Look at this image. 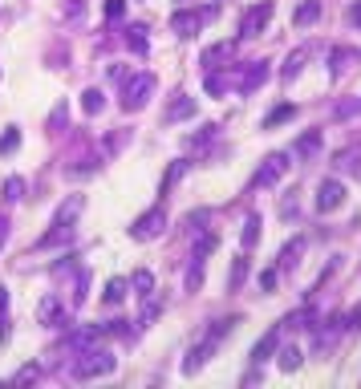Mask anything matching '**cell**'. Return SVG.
Instances as JSON below:
<instances>
[{"instance_id":"cell-1","label":"cell","mask_w":361,"mask_h":389,"mask_svg":"<svg viewBox=\"0 0 361 389\" xmlns=\"http://www.w3.org/2000/svg\"><path fill=\"white\" fill-rule=\"evenodd\" d=\"M114 353L110 349H85L78 361H73V377L78 381H90V377H110L114 373Z\"/></svg>"},{"instance_id":"cell-2","label":"cell","mask_w":361,"mask_h":389,"mask_svg":"<svg viewBox=\"0 0 361 389\" xmlns=\"http://www.w3.org/2000/svg\"><path fill=\"white\" fill-rule=\"evenodd\" d=\"M235 324H240V316H228V321H215V328L207 333V337H203V345H199V349H191V357L183 361V373H195V369H203V361H207V357L215 353V345H219V340L228 337V333L235 328Z\"/></svg>"},{"instance_id":"cell-3","label":"cell","mask_w":361,"mask_h":389,"mask_svg":"<svg viewBox=\"0 0 361 389\" xmlns=\"http://www.w3.org/2000/svg\"><path fill=\"white\" fill-rule=\"evenodd\" d=\"M150 94H154V73H134L122 85V110H142Z\"/></svg>"},{"instance_id":"cell-4","label":"cell","mask_w":361,"mask_h":389,"mask_svg":"<svg viewBox=\"0 0 361 389\" xmlns=\"http://www.w3.org/2000/svg\"><path fill=\"white\" fill-rule=\"evenodd\" d=\"M163 227H166V211L163 207H150L147 215H138V219L130 223V240H138V243L159 240V235H163Z\"/></svg>"},{"instance_id":"cell-5","label":"cell","mask_w":361,"mask_h":389,"mask_svg":"<svg viewBox=\"0 0 361 389\" xmlns=\"http://www.w3.org/2000/svg\"><path fill=\"white\" fill-rule=\"evenodd\" d=\"M219 13L215 4H207V8H199V13H191V8H183V13L171 16V32H179V37H191V32L203 29V20H212V16Z\"/></svg>"},{"instance_id":"cell-6","label":"cell","mask_w":361,"mask_h":389,"mask_svg":"<svg viewBox=\"0 0 361 389\" xmlns=\"http://www.w3.org/2000/svg\"><path fill=\"white\" fill-rule=\"evenodd\" d=\"M272 20V0H264V4H252L240 20V37H260V29Z\"/></svg>"},{"instance_id":"cell-7","label":"cell","mask_w":361,"mask_h":389,"mask_svg":"<svg viewBox=\"0 0 361 389\" xmlns=\"http://www.w3.org/2000/svg\"><path fill=\"white\" fill-rule=\"evenodd\" d=\"M284 171H288V159H284V154H268V159H264V166L256 171V178H252V183H256V187H276Z\"/></svg>"},{"instance_id":"cell-8","label":"cell","mask_w":361,"mask_h":389,"mask_svg":"<svg viewBox=\"0 0 361 389\" xmlns=\"http://www.w3.org/2000/svg\"><path fill=\"white\" fill-rule=\"evenodd\" d=\"M37 321H41V324H49V328H61V324H69L66 304H61V296H45V300L37 304Z\"/></svg>"},{"instance_id":"cell-9","label":"cell","mask_w":361,"mask_h":389,"mask_svg":"<svg viewBox=\"0 0 361 389\" xmlns=\"http://www.w3.org/2000/svg\"><path fill=\"white\" fill-rule=\"evenodd\" d=\"M345 203V187L341 183H337V178H325V183H321V187H317V211H337Z\"/></svg>"},{"instance_id":"cell-10","label":"cell","mask_w":361,"mask_h":389,"mask_svg":"<svg viewBox=\"0 0 361 389\" xmlns=\"http://www.w3.org/2000/svg\"><path fill=\"white\" fill-rule=\"evenodd\" d=\"M264 81H268V65H264V61H247L244 73H240V89H244V94H252V89H256V85H264Z\"/></svg>"},{"instance_id":"cell-11","label":"cell","mask_w":361,"mask_h":389,"mask_svg":"<svg viewBox=\"0 0 361 389\" xmlns=\"http://www.w3.org/2000/svg\"><path fill=\"white\" fill-rule=\"evenodd\" d=\"M276 340H280V328H272V333H264V340H256V349H252V365H264L268 357L276 353Z\"/></svg>"},{"instance_id":"cell-12","label":"cell","mask_w":361,"mask_h":389,"mask_svg":"<svg viewBox=\"0 0 361 389\" xmlns=\"http://www.w3.org/2000/svg\"><path fill=\"white\" fill-rule=\"evenodd\" d=\"M191 113H195V97L179 94L171 106H166V122H183V118H191Z\"/></svg>"},{"instance_id":"cell-13","label":"cell","mask_w":361,"mask_h":389,"mask_svg":"<svg viewBox=\"0 0 361 389\" xmlns=\"http://www.w3.org/2000/svg\"><path fill=\"white\" fill-rule=\"evenodd\" d=\"M228 57H231V45H228V41H219V45L203 49V57H199V61H203V69H215V65L228 61Z\"/></svg>"},{"instance_id":"cell-14","label":"cell","mask_w":361,"mask_h":389,"mask_svg":"<svg viewBox=\"0 0 361 389\" xmlns=\"http://www.w3.org/2000/svg\"><path fill=\"white\" fill-rule=\"evenodd\" d=\"M321 8H325L321 0H305V4L293 13V25H309V20H317V16H321Z\"/></svg>"},{"instance_id":"cell-15","label":"cell","mask_w":361,"mask_h":389,"mask_svg":"<svg viewBox=\"0 0 361 389\" xmlns=\"http://www.w3.org/2000/svg\"><path fill=\"white\" fill-rule=\"evenodd\" d=\"M345 61H361V53L357 49H333V78H341L345 69H349Z\"/></svg>"},{"instance_id":"cell-16","label":"cell","mask_w":361,"mask_h":389,"mask_svg":"<svg viewBox=\"0 0 361 389\" xmlns=\"http://www.w3.org/2000/svg\"><path fill=\"white\" fill-rule=\"evenodd\" d=\"M260 215H247V223H244V240H240V243H244V252H252V247H256V240H260Z\"/></svg>"},{"instance_id":"cell-17","label":"cell","mask_w":361,"mask_h":389,"mask_svg":"<svg viewBox=\"0 0 361 389\" xmlns=\"http://www.w3.org/2000/svg\"><path fill=\"white\" fill-rule=\"evenodd\" d=\"M317 146H321V130H309V134H305V138L293 146V154H296V159H305V154H312Z\"/></svg>"},{"instance_id":"cell-18","label":"cell","mask_w":361,"mask_h":389,"mask_svg":"<svg viewBox=\"0 0 361 389\" xmlns=\"http://www.w3.org/2000/svg\"><path fill=\"white\" fill-rule=\"evenodd\" d=\"M126 45H130L134 53H138V57H142V53H147V29H142V25L126 29Z\"/></svg>"},{"instance_id":"cell-19","label":"cell","mask_w":361,"mask_h":389,"mask_svg":"<svg viewBox=\"0 0 361 389\" xmlns=\"http://www.w3.org/2000/svg\"><path fill=\"white\" fill-rule=\"evenodd\" d=\"M288 118H296V106H276V110L264 118V130H272V126H280V122H288Z\"/></svg>"},{"instance_id":"cell-20","label":"cell","mask_w":361,"mask_h":389,"mask_svg":"<svg viewBox=\"0 0 361 389\" xmlns=\"http://www.w3.org/2000/svg\"><path fill=\"white\" fill-rule=\"evenodd\" d=\"M244 276H247V256H240L235 264H231V276H228V292H235L240 284H244Z\"/></svg>"},{"instance_id":"cell-21","label":"cell","mask_w":361,"mask_h":389,"mask_svg":"<svg viewBox=\"0 0 361 389\" xmlns=\"http://www.w3.org/2000/svg\"><path fill=\"white\" fill-rule=\"evenodd\" d=\"M82 106H85V113H102V106H106V94H102V89H85V94H82Z\"/></svg>"},{"instance_id":"cell-22","label":"cell","mask_w":361,"mask_h":389,"mask_svg":"<svg viewBox=\"0 0 361 389\" xmlns=\"http://www.w3.org/2000/svg\"><path fill=\"white\" fill-rule=\"evenodd\" d=\"M300 252H305V240H293V243H284V252H280V268H293Z\"/></svg>"},{"instance_id":"cell-23","label":"cell","mask_w":361,"mask_h":389,"mask_svg":"<svg viewBox=\"0 0 361 389\" xmlns=\"http://www.w3.org/2000/svg\"><path fill=\"white\" fill-rule=\"evenodd\" d=\"M280 369H284V373L300 369V349H296V345H288V349H280Z\"/></svg>"},{"instance_id":"cell-24","label":"cell","mask_w":361,"mask_h":389,"mask_svg":"<svg viewBox=\"0 0 361 389\" xmlns=\"http://www.w3.org/2000/svg\"><path fill=\"white\" fill-rule=\"evenodd\" d=\"M122 296H126V280H122V276H114V280L106 284V300H110V304H118Z\"/></svg>"},{"instance_id":"cell-25","label":"cell","mask_w":361,"mask_h":389,"mask_svg":"<svg viewBox=\"0 0 361 389\" xmlns=\"http://www.w3.org/2000/svg\"><path fill=\"white\" fill-rule=\"evenodd\" d=\"M305 57H309V53H305V49H296L293 57L284 61V78H296V73H300V65H305Z\"/></svg>"},{"instance_id":"cell-26","label":"cell","mask_w":361,"mask_h":389,"mask_svg":"<svg viewBox=\"0 0 361 389\" xmlns=\"http://www.w3.org/2000/svg\"><path fill=\"white\" fill-rule=\"evenodd\" d=\"M134 288H138V296H150V292H154V276H150V272H134Z\"/></svg>"},{"instance_id":"cell-27","label":"cell","mask_w":361,"mask_h":389,"mask_svg":"<svg viewBox=\"0 0 361 389\" xmlns=\"http://www.w3.org/2000/svg\"><path fill=\"white\" fill-rule=\"evenodd\" d=\"M37 377H41V369H37V365H20V369L13 373V381H17V385H25V381H37Z\"/></svg>"},{"instance_id":"cell-28","label":"cell","mask_w":361,"mask_h":389,"mask_svg":"<svg viewBox=\"0 0 361 389\" xmlns=\"http://www.w3.org/2000/svg\"><path fill=\"white\" fill-rule=\"evenodd\" d=\"M17 146H20V134H17V130H4V138H0V154H13Z\"/></svg>"},{"instance_id":"cell-29","label":"cell","mask_w":361,"mask_h":389,"mask_svg":"<svg viewBox=\"0 0 361 389\" xmlns=\"http://www.w3.org/2000/svg\"><path fill=\"white\" fill-rule=\"evenodd\" d=\"M20 191H25V183H20V178H8V183H4V199H8V203H17Z\"/></svg>"},{"instance_id":"cell-30","label":"cell","mask_w":361,"mask_h":389,"mask_svg":"<svg viewBox=\"0 0 361 389\" xmlns=\"http://www.w3.org/2000/svg\"><path fill=\"white\" fill-rule=\"evenodd\" d=\"M260 288H264V292H272V288H276V268L260 272Z\"/></svg>"},{"instance_id":"cell-31","label":"cell","mask_w":361,"mask_h":389,"mask_svg":"<svg viewBox=\"0 0 361 389\" xmlns=\"http://www.w3.org/2000/svg\"><path fill=\"white\" fill-rule=\"evenodd\" d=\"M122 13H126V4H122V0H110V4H106V16H110V20H118Z\"/></svg>"},{"instance_id":"cell-32","label":"cell","mask_w":361,"mask_h":389,"mask_svg":"<svg viewBox=\"0 0 361 389\" xmlns=\"http://www.w3.org/2000/svg\"><path fill=\"white\" fill-rule=\"evenodd\" d=\"M349 328H361V308H353V312H349Z\"/></svg>"},{"instance_id":"cell-33","label":"cell","mask_w":361,"mask_h":389,"mask_svg":"<svg viewBox=\"0 0 361 389\" xmlns=\"http://www.w3.org/2000/svg\"><path fill=\"white\" fill-rule=\"evenodd\" d=\"M4 240H8V219L0 215V247H4Z\"/></svg>"},{"instance_id":"cell-34","label":"cell","mask_w":361,"mask_h":389,"mask_svg":"<svg viewBox=\"0 0 361 389\" xmlns=\"http://www.w3.org/2000/svg\"><path fill=\"white\" fill-rule=\"evenodd\" d=\"M349 16H353V20H357V25H361V4H357V8H353V13H349Z\"/></svg>"}]
</instances>
